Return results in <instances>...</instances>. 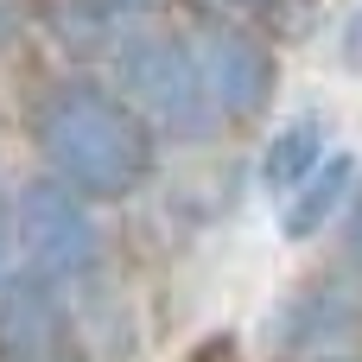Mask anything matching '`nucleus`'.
Wrapping results in <instances>:
<instances>
[{
  "instance_id": "nucleus-1",
  "label": "nucleus",
  "mask_w": 362,
  "mask_h": 362,
  "mask_svg": "<svg viewBox=\"0 0 362 362\" xmlns=\"http://www.w3.org/2000/svg\"><path fill=\"white\" fill-rule=\"evenodd\" d=\"M38 140L57 165V185H70L76 197H121L146 172V134L134 108L83 83L57 89L38 108Z\"/></svg>"
},
{
  "instance_id": "nucleus-5",
  "label": "nucleus",
  "mask_w": 362,
  "mask_h": 362,
  "mask_svg": "<svg viewBox=\"0 0 362 362\" xmlns=\"http://www.w3.org/2000/svg\"><path fill=\"white\" fill-rule=\"evenodd\" d=\"M350 178H356V159L350 153H337V159H325L286 204H280V229L293 235V242H305L312 229H325L331 216H337V204L350 197Z\"/></svg>"
},
{
  "instance_id": "nucleus-3",
  "label": "nucleus",
  "mask_w": 362,
  "mask_h": 362,
  "mask_svg": "<svg viewBox=\"0 0 362 362\" xmlns=\"http://www.w3.org/2000/svg\"><path fill=\"white\" fill-rule=\"evenodd\" d=\"M19 235H25V255L38 267V280H70L95 261V223L83 210V197L57 178H38L25 185L19 197Z\"/></svg>"
},
{
  "instance_id": "nucleus-4",
  "label": "nucleus",
  "mask_w": 362,
  "mask_h": 362,
  "mask_svg": "<svg viewBox=\"0 0 362 362\" xmlns=\"http://www.w3.org/2000/svg\"><path fill=\"white\" fill-rule=\"evenodd\" d=\"M204 83H210V95H216V108H235V115H255L261 102H267V89H274V64L248 45V38H216L210 51H204Z\"/></svg>"
},
{
  "instance_id": "nucleus-6",
  "label": "nucleus",
  "mask_w": 362,
  "mask_h": 362,
  "mask_svg": "<svg viewBox=\"0 0 362 362\" xmlns=\"http://www.w3.org/2000/svg\"><path fill=\"white\" fill-rule=\"evenodd\" d=\"M325 165V134H318V121H293L274 146H267V159H261V178H267V191L286 204L312 172Z\"/></svg>"
},
{
  "instance_id": "nucleus-2",
  "label": "nucleus",
  "mask_w": 362,
  "mask_h": 362,
  "mask_svg": "<svg viewBox=\"0 0 362 362\" xmlns=\"http://www.w3.org/2000/svg\"><path fill=\"white\" fill-rule=\"evenodd\" d=\"M121 83L165 127H204L216 115V95L204 83V57H191L178 38H140V45H127L121 51Z\"/></svg>"
},
{
  "instance_id": "nucleus-7",
  "label": "nucleus",
  "mask_w": 362,
  "mask_h": 362,
  "mask_svg": "<svg viewBox=\"0 0 362 362\" xmlns=\"http://www.w3.org/2000/svg\"><path fill=\"white\" fill-rule=\"evenodd\" d=\"M344 64H356V70H362V6L350 13V32H344Z\"/></svg>"
},
{
  "instance_id": "nucleus-11",
  "label": "nucleus",
  "mask_w": 362,
  "mask_h": 362,
  "mask_svg": "<svg viewBox=\"0 0 362 362\" xmlns=\"http://www.w3.org/2000/svg\"><path fill=\"white\" fill-rule=\"evenodd\" d=\"M337 362H350V356H337Z\"/></svg>"
},
{
  "instance_id": "nucleus-10",
  "label": "nucleus",
  "mask_w": 362,
  "mask_h": 362,
  "mask_svg": "<svg viewBox=\"0 0 362 362\" xmlns=\"http://www.w3.org/2000/svg\"><path fill=\"white\" fill-rule=\"evenodd\" d=\"M0 255H6V204H0Z\"/></svg>"
},
{
  "instance_id": "nucleus-9",
  "label": "nucleus",
  "mask_w": 362,
  "mask_h": 362,
  "mask_svg": "<svg viewBox=\"0 0 362 362\" xmlns=\"http://www.w3.org/2000/svg\"><path fill=\"white\" fill-rule=\"evenodd\" d=\"M229 356V350H223V344H210V350H204V362H223Z\"/></svg>"
},
{
  "instance_id": "nucleus-8",
  "label": "nucleus",
  "mask_w": 362,
  "mask_h": 362,
  "mask_svg": "<svg viewBox=\"0 0 362 362\" xmlns=\"http://www.w3.org/2000/svg\"><path fill=\"white\" fill-rule=\"evenodd\" d=\"M38 362H83V350H70V344H57L51 356H38Z\"/></svg>"
}]
</instances>
